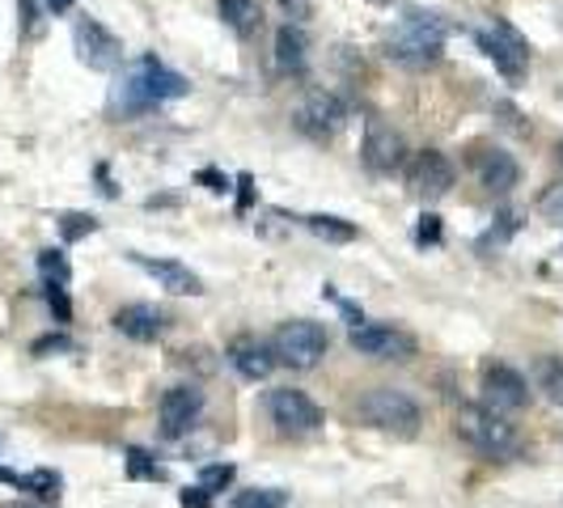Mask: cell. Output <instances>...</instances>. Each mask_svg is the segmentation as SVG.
<instances>
[{"mask_svg":"<svg viewBox=\"0 0 563 508\" xmlns=\"http://www.w3.org/2000/svg\"><path fill=\"white\" fill-rule=\"evenodd\" d=\"M73 52L93 73H114L123 64V43L102 22H93V18H77V26H73Z\"/></svg>","mask_w":563,"mask_h":508,"instance_id":"ba28073f","label":"cell"},{"mask_svg":"<svg viewBox=\"0 0 563 508\" xmlns=\"http://www.w3.org/2000/svg\"><path fill=\"white\" fill-rule=\"evenodd\" d=\"M475 178H479L483 191H492V196H508V191L517 187L521 169H517V162L508 157L505 148H479V153H475Z\"/></svg>","mask_w":563,"mask_h":508,"instance_id":"e0dca14e","label":"cell"},{"mask_svg":"<svg viewBox=\"0 0 563 508\" xmlns=\"http://www.w3.org/2000/svg\"><path fill=\"white\" fill-rule=\"evenodd\" d=\"M22 492H30L34 500H43V505H56L59 500V487H64V479H59L56 471H47V466H38V471H30V475H22V483H18Z\"/></svg>","mask_w":563,"mask_h":508,"instance_id":"7402d4cb","label":"cell"},{"mask_svg":"<svg viewBox=\"0 0 563 508\" xmlns=\"http://www.w3.org/2000/svg\"><path fill=\"white\" fill-rule=\"evenodd\" d=\"M475 38H479V47L487 52V59L505 73L508 81H521V77H526V68H530V43H526V34L512 26V22L492 18V26L479 30Z\"/></svg>","mask_w":563,"mask_h":508,"instance_id":"8992f818","label":"cell"},{"mask_svg":"<svg viewBox=\"0 0 563 508\" xmlns=\"http://www.w3.org/2000/svg\"><path fill=\"white\" fill-rule=\"evenodd\" d=\"M233 475H238V471H233L229 462H217V466H203V471H199V487H203L208 496H217V492H225L229 483H233Z\"/></svg>","mask_w":563,"mask_h":508,"instance_id":"484cf974","label":"cell"},{"mask_svg":"<svg viewBox=\"0 0 563 508\" xmlns=\"http://www.w3.org/2000/svg\"><path fill=\"white\" fill-rule=\"evenodd\" d=\"M43 4H47V9H52V13H68V9H73V4H77V0H43Z\"/></svg>","mask_w":563,"mask_h":508,"instance_id":"d590c367","label":"cell"},{"mask_svg":"<svg viewBox=\"0 0 563 508\" xmlns=\"http://www.w3.org/2000/svg\"><path fill=\"white\" fill-rule=\"evenodd\" d=\"M217 9H221V18H225V26L238 34V38H251L258 22H263V9H258V0H217Z\"/></svg>","mask_w":563,"mask_h":508,"instance_id":"ffe728a7","label":"cell"},{"mask_svg":"<svg viewBox=\"0 0 563 508\" xmlns=\"http://www.w3.org/2000/svg\"><path fill=\"white\" fill-rule=\"evenodd\" d=\"M128 475L132 479H162V466L144 450H128Z\"/></svg>","mask_w":563,"mask_h":508,"instance_id":"f1b7e54d","label":"cell"},{"mask_svg":"<svg viewBox=\"0 0 563 508\" xmlns=\"http://www.w3.org/2000/svg\"><path fill=\"white\" fill-rule=\"evenodd\" d=\"M187 93V81L178 73H169L166 64H157L153 56H141L132 68H123V77L111 89V107L123 114L153 111L162 102H174Z\"/></svg>","mask_w":563,"mask_h":508,"instance_id":"6da1fadb","label":"cell"},{"mask_svg":"<svg viewBox=\"0 0 563 508\" xmlns=\"http://www.w3.org/2000/svg\"><path fill=\"white\" fill-rule=\"evenodd\" d=\"M327 347H331V339H327V331H322L318 322H310V318L280 322L276 335H272V356H276V365H288V368H313L327 356Z\"/></svg>","mask_w":563,"mask_h":508,"instance_id":"5b68a950","label":"cell"},{"mask_svg":"<svg viewBox=\"0 0 563 508\" xmlns=\"http://www.w3.org/2000/svg\"><path fill=\"white\" fill-rule=\"evenodd\" d=\"M52 352H73V339H68V335H43V339H34V356H52Z\"/></svg>","mask_w":563,"mask_h":508,"instance_id":"4dcf8cb0","label":"cell"},{"mask_svg":"<svg viewBox=\"0 0 563 508\" xmlns=\"http://www.w3.org/2000/svg\"><path fill=\"white\" fill-rule=\"evenodd\" d=\"M284 13L288 18H297V22H306V18H313V0H280Z\"/></svg>","mask_w":563,"mask_h":508,"instance_id":"836d02e7","label":"cell"},{"mask_svg":"<svg viewBox=\"0 0 563 508\" xmlns=\"http://www.w3.org/2000/svg\"><path fill=\"white\" fill-rule=\"evenodd\" d=\"M4 508H34V505H22V500H13V505H4Z\"/></svg>","mask_w":563,"mask_h":508,"instance_id":"74e56055","label":"cell"},{"mask_svg":"<svg viewBox=\"0 0 563 508\" xmlns=\"http://www.w3.org/2000/svg\"><path fill=\"white\" fill-rule=\"evenodd\" d=\"M199 411H203V390H196V386H174V390H166L162 402H157L162 437H166V441L187 437V432L196 428Z\"/></svg>","mask_w":563,"mask_h":508,"instance_id":"5bb4252c","label":"cell"},{"mask_svg":"<svg viewBox=\"0 0 563 508\" xmlns=\"http://www.w3.org/2000/svg\"><path fill=\"white\" fill-rule=\"evenodd\" d=\"M483 407L496 416H517L530 407V382L512 365H487L483 368Z\"/></svg>","mask_w":563,"mask_h":508,"instance_id":"9c48e42d","label":"cell"},{"mask_svg":"<svg viewBox=\"0 0 563 508\" xmlns=\"http://www.w3.org/2000/svg\"><path fill=\"white\" fill-rule=\"evenodd\" d=\"M445 47V22L428 9H407L386 38V56L402 68H428Z\"/></svg>","mask_w":563,"mask_h":508,"instance_id":"7a4b0ae2","label":"cell"},{"mask_svg":"<svg viewBox=\"0 0 563 508\" xmlns=\"http://www.w3.org/2000/svg\"><path fill=\"white\" fill-rule=\"evenodd\" d=\"M98 229L93 217H85V212H68V217H59V233H64V242H81Z\"/></svg>","mask_w":563,"mask_h":508,"instance_id":"83f0119b","label":"cell"},{"mask_svg":"<svg viewBox=\"0 0 563 508\" xmlns=\"http://www.w3.org/2000/svg\"><path fill=\"white\" fill-rule=\"evenodd\" d=\"M361 162H365L373 174H398V169L407 166V141L398 136L390 123L368 119L365 144H361Z\"/></svg>","mask_w":563,"mask_h":508,"instance_id":"4fadbf2b","label":"cell"},{"mask_svg":"<svg viewBox=\"0 0 563 508\" xmlns=\"http://www.w3.org/2000/svg\"><path fill=\"white\" fill-rule=\"evenodd\" d=\"M38 272L47 276V284H68V276H73L68 258H64L59 251H43V254H38Z\"/></svg>","mask_w":563,"mask_h":508,"instance_id":"4316f807","label":"cell"},{"mask_svg":"<svg viewBox=\"0 0 563 508\" xmlns=\"http://www.w3.org/2000/svg\"><path fill=\"white\" fill-rule=\"evenodd\" d=\"M297 128L313 136V141H327V136H335L339 128L347 123V107L339 102L331 89H310L306 98H301V107H297Z\"/></svg>","mask_w":563,"mask_h":508,"instance_id":"7c38bea8","label":"cell"},{"mask_svg":"<svg viewBox=\"0 0 563 508\" xmlns=\"http://www.w3.org/2000/svg\"><path fill=\"white\" fill-rule=\"evenodd\" d=\"M178 505H183V508H208V505H212V496H208L203 487H187V492L178 496Z\"/></svg>","mask_w":563,"mask_h":508,"instance_id":"d6a6232c","label":"cell"},{"mask_svg":"<svg viewBox=\"0 0 563 508\" xmlns=\"http://www.w3.org/2000/svg\"><path fill=\"white\" fill-rule=\"evenodd\" d=\"M306 225H310L313 238H322V242H335V246H347V242H356V225H352V221H343V217L313 212V217H306Z\"/></svg>","mask_w":563,"mask_h":508,"instance_id":"44dd1931","label":"cell"},{"mask_svg":"<svg viewBox=\"0 0 563 508\" xmlns=\"http://www.w3.org/2000/svg\"><path fill=\"white\" fill-rule=\"evenodd\" d=\"M356 416L368 428H377L386 437H402V441H411L423 423L420 402L411 395H402V390H395V386H373V390H365L361 402H356Z\"/></svg>","mask_w":563,"mask_h":508,"instance_id":"3957f363","label":"cell"},{"mask_svg":"<svg viewBox=\"0 0 563 508\" xmlns=\"http://www.w3.org/2000/svg\"><path fill=\"white\" fill-rule=\"evenodd\" d=\"M199 178H203V183H208V187H212V191H225V178H221V174H217V169H203V174H199Z\"/></svg>","mask_w":563,"mask_h":508,"instance_id":"e575fe53","label":"cell"},{"mask_svg":"<svg viewBox=\"0 0 563 508\" xmlns=\"http://www.w3.org/2000/svg\"><path fill=\"white\" fill-rule=\"evenodd\" d=\"M538 217L551 221V225H563V183L542 187V196H538Z\"/></svg>","mask_w":563,"mask_h":508,"instance_id":"cb8c5ba5","label":"cell"},{"mask_svg":"<svg viewBox=\"0 0 563 508\" xmlns=\"http://www.w3.org/2000/svg\"><path fill=\"white\" fill-rule=\"evenodd\" d=\"M347 343H352V352L373 356V361H411L416 356V339L407 335V331H398V327H386V322L352 327Z\"/></svg>","mask_w":563,"mask_h":508,"instance_id":"30bf717a","label":"cell"},{"mask_svg":"<svg viewBox=\"0 0 563 508\" xmlns=\"http://www.w3.org/2000/svg\"><path fill=\"white\" fill-rule=\"evenodd\" d=\"M47 306L56 313V322H68V318H73V306H68V297H64V284H47Z\"/></svg>","mask_w":563,"mask_h":508,"instance_id":"f546056e","label":"cell"},{"mask_svg":"<svg viewBox=\"0 0 563 508\" xmlns=\"http://www.w3.org/2000/svg\"><path fill=\"white\" fill-rule=\"evenodd\" d=\"M132 263L144 267V272L162 284L166 292H174V297H199V292H203V280H199L187 263H178V258H148V254H132Z\"/></svg>","mask_w":563,"mask_h":508,"instance_id":"9a60e30c","label":"cell"},{"mask_svg":"<svg viewBox=\"0 0 563 508\" xmlns=\"http://www.w3.org/2000/svg\"><path fill=\"white\" fill-rule=\"evenodd\" d=\"M555 157H560V162H563V141H560V148H555Z\"/></svg>","mask_w":563,"mask_h":508,"instance_id":"f35d334b","label":"cell"},{"mask_svg":"<svg viewBox=\"0 0 563 508\" xmlns=\"http://www.w3.org/2000/svg\"><path fill=\"white\" fill-rule=\"evenodd\" d=\"M538 390L551 398L555 407H563V361L560 356H542V361H538Z\"/></svg>","mask_w":563,"mask_h":508,"instance_id":"603a6c76","label":"cell"},{"mask_svg":"<svg viewBox=\"0 0 563 508\" xmlns=\"http://www.w3.org/2000/svg\"><path fill=\"white\" fill-rule=\"evenodd\" d=\"M407 191L420 199H441L450 196L453 187V162L445 157V153H437V148H423V153H411L407 157Z\"/></svg>","mask_w":563,"mask_h":508,"instance_id":"8fae6325","label":"cell"},{"mask_svg":"<svg viewBox=\"0 0 563 508\" xmlns=\"http://www.w3.org/2000/svg\"><path fill=\"white\" fill-rule=\"evenodd\" d=\"M420 242H437L441 238V217H432V212H423L420 217V233H416Z\"/></svg>","mask_w":563,"mask_h":508,"instance_id":"1f68e13d","label":"cell"},{"mask_svg":"<svg viewBox=\"0 0 563 508\" xmlns=\"http://www.w3.org/2000/svg\"><path fill=\"white\" fill-rule=\"evenodd\" d=\"M0 483H9V487H18V483H22V475H13L9 466H0Z\"/></svg>","mask_w":563,"mask_h":508,"instance_id":"8d00e7d4","label":"cell"},{"mask_svg":"<svg viewBox=\"0 0 563 508\" xmlns=\"http://www.w3.org/2000/svg\"><path fill=\"white\" fill-rule=\"evenodd\" d=\"M306 52H310V43L297 26L276 30V68L280 73H306V59H310Z\"/></svg>","mask_w":563,"mask_h":508,"instance_id":"d6986e66","label":"cell"},{"mask_svg":"<svg viewBox=\"0 0 563 508\" xmlns=\"http://www.w3.org/2000/svg\"><path fill=\"white\" fill-rule=\"evenodd\" d=\"M233 508H284V492H276V487H251V492H238Z\"/></svg>","mask_w":563,"mask_h":508,"instance_id":"d4e9b609","label":"cell"},{"mask_svg":"<svg viewBox=\"0 0 563 508\" xmlns=\"http://www.w3.org/2000/svg\"><path fill=\"white\" fill-rule=\"evenodd\" d=\"M267 416L284 437H306V432L322 428V407L306 390H292V386H276L267 395Z\"/></svg>","mask_w":563,"mask_h":508,"instance_id":"52a82bcc","label":"cell"},{"mask_svg":"<svg viewBox=\"0 0 563 508\" xmlns=\"http://www.w3.org/2000/svg\"><path fill=\"white\" fill-rule=\"evenodd\" d=\"M114 331L128 339H136V343H153V339L166 335L169 318L157 306H148V301H132V306H123V310H114Z\"/></svg>","mask_w":563,"mask_h":508,"instance_id":"2e32d148","label":"cell"},{"mask_svg":"<svg viewBox=\"0 0 563 508\" xmlns=\"http://www.w3.org/2000/svg\"><path fill=\"white\" fill-rule=\"evenodd\" d=\"M229 365L238 368L246 382L272 377V368H276L272 343H263V339H254V335H238L233 343H229Z\"/></svg>","mask_w":563,"mask_h":508,"instance_id":"ac0fdd59","label":"cell"},{"mask_svg":"<svg viewBox=\"0 0 563 508\" xmlns=\"http://www.w3.org/2000/svg\"><path fill=\"white\" fill-rule=\"evenodd\" d=\"M457 432H462V441H471V445L479 453H487V457H512V453L521 450L517 428H512L505 416L487 411L483 402H466V407L457 411Z\"/></svg>","mask_w":563,"mask_h":508,"instance_id":"277c9868","label":"cell"}]
</instances>
